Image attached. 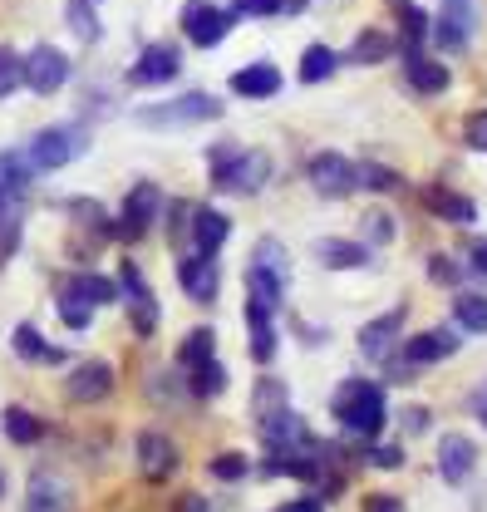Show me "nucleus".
<instances>
[{
	"label": "nucleus",
	"instance_id": "f257e3e1",
	"mask_svg": "<svg viewBox=\"0 0 487 512\" xmlns=\"http://www.w3.org/2000/svg\"><path fill=\"white\" fill-rule=\"evenodd\" d=\"M330 409H335V419H340L350 434H360V439H374V434L389 424L384 389H379L374 380H345L340 389H335Z\"/></svg>",
	"mask_w": 487,
	"mask_h": 512
},
{
	"label": "nucleus",
	"instance_id": "f03ea898",
	"mask_svg": "<svg viewBox=\"0 0 487 512\" xmlns=\"http://www.w3.org/2000/svg\"><path fill=\"white\" fill-rule=\"evenodd\" d=\"M207 163H212V188L217 192H261L266 188V178H271V153H256V148H212L207 153Z\"/></svg>",
	"mask_w": 487,
	"mask_h": 512
},
{
	"label": "nucleus",
	"instance_id": "7ed1b4c3",
	"mask_svg": "<svg viewBox=\"0 0 487 512\" xmlns=\"http://www.w3.org/2000/svg\"><path fill=\"white\" fill-rule=\"evenodd\" d=\"M84 148H89V138H84L79 124H50L30 138V153H25V158H30L40 173H55V168H69Z\"/></svg>",
	"mask_w": 487,
	"mask_h": 512
},
{
	"label": "nucleus",
	"instance_id": "20e7f679",
	"mask_svg": "<svg viewBox=\"0 0 487 512\" xmlns=\"http://www.w3.org/2000/svg\"><path fill=\"white\" fill-rule=\"evenodd\" d=\"M222 114V99L192 89L183 99H168V104H153V109H138V124L143 128H178V124H207Z\"/></svg>",
	"mask_w": 487,
	"mask_h": 512
},
{
	"label": "nucleus",
	"instance_id": "39448f33",
	"mask_svg": "<svg viewBox=\"0 0 487 512\" xmlns=\"http://www.w3.org/2000/svg\"><path fill=\"white\" fill-rule=\"evenodd\" d=\"M119 301H128V320H133V330H138V340H148L153 330H158V301H153V286H148V276L133 266V261H123L119 271Z\"/></svg>",
	"mask_w": 487,
	"mask_h": 512
},
{
	"label": "nucleus",
	"instance_id": "423d86ee",
	"mask_svg": "<svg viewBox=\"0 0 487 512\" xmlns=\"http://www.w3.org/2000/svg\"><path fill=\"white\" fill-rule=\"evenodd\" d=\"M305 178H310V188L320 192V197H350V192L360 188V168L345 153H315L305 163Z\"/></svg>",
	"mask_w": 487,
	"mask_h": 512
},
{
	"label": "nucleus",
	"instance_id": "0eeeda50",
	"mask_svg": "<svg viewBox=\"0 0 487 512\" xmlns=\"http://www.w3.org/2000/svg\"><path fill=\"white\" fill-rule=\"evenodd\" d=\"M473 25H478V10H473V0H443V10L433 15L428 35L438 40V50L458 55V50H468V40H473Z\"/></svg>",
	"mask_w": 487,
	"mask_h": 512
},
{
	"label": "nucleus",
	"instance_id": "6e6552de",
	"mask_svg": "<svg viewBox=\"0 0 487 512\" xmlns=\"http://www.w3.org/2000/svg\"><path fill=\"white\" fill-rule=\"evenodd\" d=\"M232 25H237V15H232L227 5H192L183 15V35L197 50H217V45L232 35Z\"/></svg>",
	"mask_w": 487,
	"mask_h": 512
},
{
	"label": "nucleus",
	"instance_id": "1a4fd4ad",
	"mask_svg": "<svg viewBox=\"0 0 487 512\" xmlns=\"http://www.w3.org/2000/svg\"><path fill=\"white\" fill-rule=\"evenodd\" d=\"M133 463H138V473H143L148 483H168V478L178 473V444H173L168 434L148 429V434H138V444H133Z\"/></svg>",
	"mask_w": 487,
	"mask_h": 512
},
{
	"label": "nucleus",
	"instance_id": "9d476101",
	"mask_svg": "<svg viewBox=\"0 0 487 512\" xmlns=\"http://www.w3.org/2000/svg\"><path fill=\"white\" fill-rule=\"evenodd\" d=\"M158 207H163L158 188H153V183H138V188L123 197V212H119V222H114V237H123V242L148 237V227L158 222Z\"/></svg>",
	"mask_w": 487,
	"mask_h": 512
},
{
	"label": "nucleus",
	"instance_id": "9b49d317",
	"mask_svg": "<svg viewBox=\"0 0 487 512\" xmlns=\"http://www.w3.org/2000/svg\"><path fill=\"white\" fill-rule=\"evenodd\" d=\"M178 281H183V291L197 301V306H212L217 291H222V266H217V256L192 252L178 261Z\"/></svg>",
	"mask_w": 487,
	"mask_h": 512
},
{
	"label": "nucleus",
	"instance_id": "f8f14e48",
	"mask_svg": "<svg viewBox=\"0 0 487 512\" xmlns=\"http://www.w3.org/2000/svg\"><path fill=\"white\" fill-rule=\"evenodd\" d=\"M25 84L35 94H60L64 84H69V60H64L55 45H35L25 55Z\"/></svg>",
	"mask_w": 487,
	"mask_h": 512
},
{
	"label": "nucleus",
	"instance_id": "ddd939ff",
	"mask_svg": "<svg viewBox=\"0 0 487 512\" xmlns=\"http://www.w3.org/2000/svg\"><path fill=\"white\" fill-rule=\"evenodd\" d=\"M64 394H69L74 404H99V399H109V394H114V365H109V360H84V365H74V375L64 380Z\"/></svg>",
	"mask_w": 487,
	"mask_h": 512
},
{
	"label": "nucleus",
	"instance_id": "4468645a",
	"mask_svg": "<svg viewBox=\"0 0 487 512\" xmlns=\"http://www.w3.org/2000/svg\"><path fill=\"white\" fill-rule=\"evenodd\" d=\"M399 330H404V306L384 311L379 320H369L360 330V355L374 360V365H389L394 360V345H399Z\"/></svg>",
	"mask_w": 487,
	"mask_h": 512
},
{
	"label": "nucleus",
	"instance_id": "2eb2a0df",
	"mask_svg": "<svg viewBox=\"0 0 487 512\" xmlns=\"http://www.w3.org/2000/svg\"><path fill=\"white\" fill-rule=\"evenodd\" d=\"M20 512H79L74 488L64 483L60 473H35L30 488H25V508Z\"/></svg>",
	"mask_w": 487,
	"mask_h": 512
},
{
	"label": "nucleus",
	"instance_id": "dca6fc26",
	"mask_svg": "<svg viewBox=\"0 0 487 512\" xmlns=\"http://www.w3.org/2000/svg\"><path fill=\"white\" fill-rule=\"evenodd\" d=\"M178 69H183V55H178V45H168V40H158V45H148L138 64L128 69V84H168V79H178Z\"/></svg>",
	"mask_w": 487,
	"mask_h": 512
},
{
	"label": "nucleus",
	"instance_id": "f3484780",
	"mask_svg": "<svg viewBox=\"0 0 487 512\" xmlns=\"http://www.w3.org/2000/svg\"><path fill=\"white\" fill-rule=\"evenodd\" d=\"M458 335L448 330V325H433L424 335H409L404 340V365L409 370H419V365H438V360H448V355H458Z\"/></svg>",
	"mask_w": 487,
	"mask_h": 512
},
{
	"label": "nucleus",
	"instance_id": "a211bd4d",
	"mask_svg": "<svg viewBox=\"0 0 487 512\" xmlns=\"http://www.w3.org/2000/svg\"><path fill=\"white\" fill-rule=\"evenodd\" d=\"M478 468V444L468 439V434H443L438 439V473H443V483H468V473Z\"/></svg>",
	"mask_w": 487,
	"mask_h": 512
},
{
	"label": "nucleus",
	"instance_id": "6ab92c4d",
	"mask_svg": "<svg viewBox=\"0 0 487 512\" xmlns=\"http://www.w3.org/2000/svg\"><path fill=\"white\" fill-rule=\"evenodd\" d=\"M227 237H232V217L227 212H217V207H197L192 212V252L217 256L227 247Z\"/></svg>",
	"mask_w": 487,
	"mask_h": 512
},
{
	"label": "nucleus",
	"instance_id": "aec40b11",
	"mask_svg": "<svg viewBox=\"0 0 487 512\" xmlns=\"http://www.w3.org/2000/svg\"><path fill=\"white\" fill-rule=\"evenodd\" d=\"M232 94H237V99H276V94H281V69L271 60L242 64V69L232 74Z\"/></svg>",
	"mask_w": 487,
	"mask_h": 512
},
{
	"label": "nucleus",
	"instance_id": "412c9836",
	"mask_svg": "<svg viewBox=\"0 0 487 512\" xmlns=\"http://www.w3.org/2000/svg\"><path fill=\"white\" fill-rule=\"evenodd\" d=\"M404 79H409V89H414V94H443V89L453 84L448 64L428 60L424 50H404Z\"/></svg>",
	"mask_w": 487,
	"mask_h": 512
},
{
	"label": "nucleus",
	"instance_id": "4be33fe9",
	"mask_svg": "<svg viewBox=\"0 0 487 512\" xmlns=\"http://www.w3.org/2000/svg\"><path fill=\"white\" fill-rule=\"evenodd\" d=\"M424 202L433 217H443V222H453V227H473V222H478V202L453 188H438V183H433V188H424Z\"/></svg>",
	"mask_w": 487,
	"mask_h": 512
},
{
	"label": "nucleus",
	"instance_id": "5701e85b",
	"mask_svg": "<svg viewBox=\"0 0 487 512\" xmlns=\"http://www.w3.org/2000/svg\"><path fill=\"white\" fill-rule=\"evenodd\" d=\"M60 291H69V296H79L84 306H114L119 301V281H109V276H99V271H74V276H64Z\"/></svg>",
	"mask_w": 487,
	"mask_h": 512
},
{
	"label": "nucleus",
	"instance_id": "b1692460",
	"mask_svg": "<svg viewBox=\"0 0 487 512\" xmlns=\"http://www.w3.org/2000/svg\"><path fill=\"white\" fill-rule=\"evenodd\" d=\"M246 330H251V340H246L251 360L256 365H271V355H276V325H271V311L261 301H246Z\"/></svg>",
	"mask_w": 487,
	"mask_h": 512
},
{
	"label": "nucleus",
	"instance_id": "393cba45",
	"mask_svg": "<svg viewBox=\"0 0 487 512\" xmlns=\"http://www.w3.org/2000/svg\"><path fill=\"white\" fill-rule=\"evenodd\" d=\"M315 261L330 266V271H355L369 261V247L365 242H350V237H320L315 242Z\"/></svg>",
	"mask_w": 487,
	"mask_h": 512
},
{
	"label": "nucleus",
	"instance_id": "a878e982",
	"mask_svg": "<svg viewBox=\"0 0 487 512\" xmlns=\"http://www.w3.org/2000/svg\"><path fill=\"white\" fill-rule=\"evenodd\" d=\"M30 173H35V163L20 158L15 148H5L0 153V202H15L20 192L30 188Z\"/></svg>",
	"mask_w": 487,
	"mask_h": 512
},
{
	"label": "nucleus",
	"instance_id": "bb28decb",
	"mask_svg": "<svg viewBox=\"0 0 487 512\" xmlns=\"http://www.w3.org/2000/svg\"><path fill=\"white\" fill-rule=\"evenodd\" d=\"M394 50H399V45H394V35H389V30H360L345 60L350 64H384Z\"/></svg>",
	"mask_w": 487,
	"mask_h": 512
},
{
	"label": "nucleus",
	"instance_id": "cd10ccee",
	"mask_svg": "<svg viewBox=\"0 0 487 512\" xmlns=\"http://www.w3.org/2000/svg\"><path fill=\"white\" fill-rule=\"evenodd\" d=\"M10 345H15V355H20V360H45V365H64V350H55V345H45L35 325H15Z\"/></svg>",
	"mask_w": 487,
	"mask_h": 512
},
{
	"label": "nucleus",
	"instance_id": "c85d7f7f",
	"mask_svg": "<svg viewBox=\"0 0 487 512\" xmlns=\"http://www.w3.org/2000/svg\"><path fill=\"white\" fill-rule=\"evenodd\" d=\"M0 429H5L10 444H40V434H45V424H40L30 409H20V404H10V409L0 414Z\"/></svg>",
	"mask_w": 487,
	"mask_h": 512
},
{
	"label": "nucleus",
	"instance_id": "c756f323",
	"mask_svg": "<svg viewBox=\"0 0 487 512\" xmlns=\"http://www.w3.org/2000/svg\"><path fill=\"white\" fill-rule=\"evenodd\" d=\"M207 360H217V330L197 325L183 345H178V365H183V370H197V365H207Z\"/></svg>",
	"mask_w": 487,
	"mask_h": 512
},
{
	"label": "nucleus",
	"instance_id": "7c9ffc66",
	"mask_svg": "<svg viewBox=\"0 0 487 512\" xmlns=\"http://www.w3.org/2000/svg\"><path fill=\"white\" fill-rule=\"evenodd\" d=\"M453 320H458L468 335H487V296L458 291V296H453Z\"/></svg>",
	"mask_w": 487,
	"mask_h": 512
},
{
	"label": "nucleus",
	"instance_id": "2f4dec72",
	"mask_svg": "<svg viewBox=\"0 0 487 512\" xmlns=\"http://www.w3.org/2000/svg\"><path fill=\"white\" fill-rule=\"evenodd\" d=\"M335 64H340V55L330 50V45H305V55H301V84H325L330 74H335Z\"/></svg>",
	"mask_w": 487,
	"mask_h": 512
},
{
	"label": "nucleus",
	"instance_id": "473e14b6",
	"mask_svg": "<svg viewBox=\"0 0 487 512\" xmlns=\"http://www.w3.org/2000/svg\"><path fill=\"white\" fill-rule=\"evenodd\" d=\"M389 5L399 10V25H404V50H419V45L428 40V25H433V20H428V10H419L414 0H389Z\"/></svg>",
	"mask_w": 487,
	"mask_h": 512
},
{
	"label": "nucleus",
	"instance_id": "72a5a7b5",
	"mask_svg": "<svg viewBox=\"0 0 487 512\" xmlns=\"http://www.w3.org/2000/svg\"><path fill=\"white\" fill-rule=\"evenodd\" d=\"M251 266H256V271H266V276H276V281H286V276H291V266H286V247H281L276 237H261V242H256Z\"/></svg>",
	"mask_w": 487,
	"mask_h": 512
},
{
	"label": "nucleus",
	"instance_id": "f704fd0d",
	"mask_svg": "<svg viewBox=\"0 0 487 512\" xmlns=\"http://www.w3.org/2000/svg\"><path fill=\"white\" fill-rule=\"evenodd\" d=\"M187 384H192V394H197V399H212V394H222V389H227V365H222V360H207V365L187 370Z\"/></svg>",
	"mask_w": 487,
	"mask_h": 512
},
{
	"label": "nucleus",
	"instance_id": "c9c22d12",
	"mask_svg": "<svg viewBox=\"0 0 487 512\" xmlns=\"http://www.w3.org/2000/svg\"><path fill=\"white\" fill-rule=\"evenodd\" d=\"M55 311H60V320L69 330H84V325L94 320V306H84V301L69 296V291H55Z\"/></svg>",
	"mask_w": 487,
	"mask_h": 512
},
{
	"label": "nucleus",
	"instance_id": "e433bc0d",
	"mask_svg": "<svg viewBox=\"0 0 487 512\" xmlns=\"http://www.w3.org/2000/svg\"><path fill=\"white\" fill-rule=\"evenodd\" d=\"M281 404H286V389H281L276 380H261L256 384V394H251V409H256L251 419H266V414H276Z\"/></svg>",
	"mask_w": 487,
	"mask_h": 512
},
{
	"label": "nucleus",
	"instance_id": "4c0bfd02",
	"mask_svg": "<svg viewBox=\"0 0 487 512\" xmlns=\"http://www.w3.org/2000/svg\"><path fill=\"white\" fill-rule=\"evenodd\" d=\"M69 30L79 40H99V20H94V5L89 0H69Z\"/></svg>",
	"mask_w": 487,
	"mask_h": 512
},
{
	"label": "nucleus",
	"instance_id": "58836bf2",
	"mask_svg": "<svg viewBox=\"0 0 487 512\" xmlns=\"http://www.w3.org/2000/svg\"><path fill=\"white\" fill-rule=\"evenodd\" d=\"M20 84H25V60H20L15 50H5V45H0V99H5V94H15Z\"/></svg>",
	"mask_w": 487,
	"mask_h": 512
},
{
	"label": "nucleus",
	"instance_id": "ea45409f",
	"mask_svg": "<svg viewBox=\"0 0 487 512\" xmlns=\"http://www.w3.org/2000/svg\"><path fill=\"white\" fill-rule=\"evenodd\" d=\"M227 10H232L237 20H266V15H281L286 0H232Z\"/></svg>",
	"mask_w": 487,
	"mask_h": 512
},
{
	"label": "nucleus",
	"instance_id": "a19ab883",
	"mask_svg": "<svg viewBox=\"0 0 487 512\" xmlns=\"http://www.w3.org/2000/svg\"><path fill=\"white\" fill-rule=\"evenodd\" d=\"M360 188L394 192L399 188V173H394V168H384V163H365V168H360Z\"/></svg>",
	"mask_w": 487,
	"mask_h": 512
},
{
	"label": "nucleus",
	"instance_id": "79ce46f5",
	"mask_svg": "<svg viewBox=\"0 0 487 512\" xmlns=\"http://www.w3.org/2000/svg\"><path fill=\"white\" fill-rule=\"evenodd\" d=\"M192 212H197L192 202H173V207H168V232H173V247L192 237Z\"/></svg>",
	"mask_w": 487,
	"mask_h": 512
},
{
	"label": "nucleus",
	"instance_id": "37998d69",
	"mask_svg": "<svg viewBox=\"0 0 487 512\" xmlns=\"http://www.w3.org/2000/svg\"><path fill=\"white\" fill-rule=\"evenodd\" d=\"M463 143L478 148V153H487V109H478V114L463 119Z\"/></svg>",
	"mask_w": 487,
	"mask_h": 512
},
{
	"label": "nucleus",
	"instance_id": "c03bdc74",
	"mask_svg": "<svg viewBox=\"0 0 487 512\" xmlns=\"http://www.w3.org/2000/svg\"><path fill=\"white\" fill-rule=\"evenodd\" d=\"M207 468H212V478H227V483H232V478H246V458L242 453H217Z\"/></svg>",
	"mask_w": 487,
	"mask_h": 512
},
{
	"label": "nucleus",
	"instance_id": "a18cd8bd",
	"mask_svg": "<svg viewBox=\"0 0 487 512\" xmlns=\"http://www.w3.org/2000/svg\"><path fill=\"white\" fill-rule=\"evenodd\" d=\"M365 237L374 242V247L394 242V222H389V212H369V217H365Z\"/></svg>",
	"mask_w": 487,
	"mask_h": 512
},
{
	"label": "nucleus",
	"instance_id": "49530a36",
	"mask_svg": "<svg viewBox=\"0 0 487 512\" xmlns=\"http://www.w3.org/2000/svg\"><path fill=\"white\" fill-rule=\"evenodd\" d=\"M428 276H433V281H443V286H453V281L463 276V266H458V261H448V256H428Z\"/></svg>",
	"mask_w": 487,
	"mask_h": 512
},
{
	"label": "nucleus",
	"instance_id": "de8ad7c7",
	"mask_svg": "<svg viewBox=\"0 0 487 512\" xmlns=\"http://www.w3.org/2000/svg\"><path fill=\"white\" fill-rule=\"evenodd\" d=\"M369 463H374V468H399V463H404V448H399V444L369 448Z\"/></svg>",
	"mask_w": 487,
	"mask_h": 512
},
{
	"label": "nucleus",
	"instance_id": "09e8293b",
	"mask_svg": "<svg viewBox=\"0 0 487 512\" xmlns=\"http://www.w3.org/2000/svg\"><path fill=\"white\" fill-rule=\"evenodd\" d=\"M173 512H212V508H207V498H202V493H178Z\"/></svg>",
	"mask_w": 487,
	"mask_h": 512
},
{
	"label": "nucleus",
	"instance_id": "8fccbe9b",
	"mask_svg": "<svg viewBox=\"0 0 487 512\" xmlns=\"http://www.w3.org/2000/svg\"><path fill=\"white\" fill-rule=\"evenodd\" d=\"M404 429H409V434H424L428 429V409H404Z\"/></svg>",
	"mask_w": 487,
	"mask_h": 512
},
{
	"label": "nucleus",
	"instance_id": "3c124183",
	"mask_svg": "<svg viewBox=\"0 0 487 512\" xmlns=\"http://www.w3.org/2000/svg\"><path fill=\"white\" fill-rule=\"evenodd\" d=\"M365 512H404V508H399V498H384V493H379V498L365 503Z\"/></svg>",
	"mask_w": 487,
	"mask_h": 512
},
{
	"label": "nucleus",
	"instance_id": "603ef678",
	"mask_svg": "<svg viewBox=\"0 0 487 512\" xmlns=\"http://www.w3.org/2000/svg\"><path fill=\"white\" fill-rule=\"evenodd\" d=\"M281 512H325V508H320L315 498H296V503H286V508H281Z\"/></svg>",
	"mask_w": 487,
	"mask_h": 512
},
{
	"label": "nucleus",
	"instance_id": "864d4df0",
	"mask_svg": "<svg viewBox=\"0 0 487 512\" xmlns=\"http://www.w3.org/2000/svg\"><path fill=\"white\" fill-rule=\"evenodd\" d=\"M473 271H483V276H487V242H478V247H473Z\"/></svg>",
	"mask_w": 487,
	"mask_h": 512
},
{
	"label": "nucleus",
	"instance_id": "5fc2aeb1",
	"mask_svg": "<svg viewBox=\"0 0 487 512\" xmlns=\"http://www.w3.org/2000/svg\"><path fill=\"white\" fill-rule=\"evenodd\" d=\"M473 409H478V419L487 424V389H478V394H473Z\"/></svg>",
	"mask_w": 487,
	"mask_h": 512
},
{
	"label": "nucleus",
	"instance_id": "6e6d98bb",
	"mask_svg": "<svg viewBox=\"0 0 487 512\" xmlns=\"http://www.w3.org/2000/svg\"><path fill=\"white\" fill-rule=\"evenodd\" d=\"M0 498H5V473H0Z\"/></svg>",
	"mask_w": 487,
	"mask_h": 512
}]
</instances>
